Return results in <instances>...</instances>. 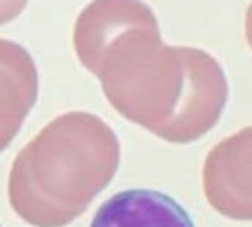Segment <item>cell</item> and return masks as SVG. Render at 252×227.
Returning <instances> with one entry per match:
<instances>
[{
	"label": "cell",
	"mask_w": 252,
	"mask_h": 227,
	"mask_svg": "<svg viewBox=\"0 0 252 227\" xmlns=\"http://www.w3.org/2000/svg\"><path fill=\"white\" fill-rule=\"evenodd\" d=\"M37 95L38 75L31 55L18 43L0 38V152L21 130Z\"/></svg>",
	"instance_id": "4"
},
{
	"label": "cell",
	"mask_w": 252,
	"mask_h": 227,
	"mask_svg": "<svg viewBox=\"0 0 252 227\" xmlns=\"http://www.w3.org/2000/svg\"><path fill=\"white\" fill-rule=\"evenodd\" d=\"M75 53L128 121L171 143H190L220 120L229 97L221 65L196 47L167 46L140 0H94L77 18Z\"/></svg>",
	"instance_id": "1"
},
{
	"label": "cell",
	"mask_w": 252,
	"mask_h": 227,
	"mask_svg": "<svg viewBox=\"0 0 252 227\" xmlns=\"http://www.w3.org/2000/svg\"><path fill=\"white\" fill-rule=\"evenodd\" d=\"M245 35L248 40V44L252 50V3L247 10V18H245Z\"/></svg>",
	"instance_id": "7"
},
{
	"label": "cell",
	"mask_w": 252,
	"mask_h": 227,
	"mask_svg": "<svg viewBox=\"0 0 252 227\" xmlns=\"http://www.w3.org/2000/svg\"><path fill=\"white\" fill-rule=\"evenodd\" d=\"M202 185L207 201L221 216L252 220V126L216 145L205 158Z\"/></svg>",
	"instance_id": "3"
},
{
	"label": "cell",
	"mask_w": 252,
	"mask_h": 227,
	"mask_svg": "<svg viewBox=\"0 0 252 227\" xmlns=\"http://www.w3.org/2000/svg\"><path fill=\"white\" fill-rule=\"evenodd\" d=\"M120 165L114 130L89 112H68L47 124L16 157L9 202L34 227H63L80 217Z\"/></svg>",
	"instance_id": "2"
},
{
	"label": "cell",
	"mask_w": 252,
	"mask_h": 227,
	"mask_svg": "<svg viewBox=\"0 0 252 227\" xmlns=\"http://www.w3.org/2000/svg\"><path fill=\"white\" fill-rule=\"evenodd\" d=\"M90 227H195L170 196L151 189H130L109 198Z\"/></svg>",
	"instance_id": "5"
},
{
	"label": "cell",
	"mask_w": 252,
	"mask_h": 227,
	"mask_svg": "<svg viewBox=\"0 0 252 227\" xmlns=\"http://www.w3.org/2000/svg\"><path fill=\"white\" fill-rule=\"evenodd\" d=\"M27 3L28 0H0V25L18 18Z\"/></svg>",
	"instance_id": "6"
}]
</instances>
